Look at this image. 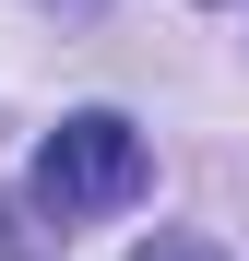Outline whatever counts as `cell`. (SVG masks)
Listing matches in <instances>:
<instances>
[{
	"instance_id": "cell-1",
	"label": "cell",
	"mask_w": 249,
	"mask_h": 261,
	"mask_svg": "<svg viewBox=\"0 0 249 261\" xmlns=\"http://www.w3.org/2000/svg\"><path fill=\"white\" fill-rule=\"evenodd\" d=\"M143 178H154V154H143V130L119 107H71L36 143V214H60V226H95V214L143 202Z\"/></svg>"
},
{
	"instance_id": "cell-2",
	"label": "cell",
	"mask_w": 249,
	"mask_h": 261,
	"mask_svg": "<svg viewBox=\"0 0 249 261\" xmlns=\"http://www.w3.org/2000/svg\"><path fill=\"white\" fill-rule=\"evenodd\" d=\"M131 261H226V249H214V238H190V226H154Z\"/></svg>"
}]
</instances>
